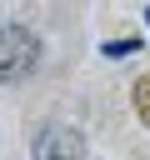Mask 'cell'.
<instances>
[{
    "instance_id": "1",
    "label": "cell",
    "mask_w": 150,
    "mask_h": 160,
    "mask_svg": "<svg viewBox=\"0 0 150 160\" xmlns=\"http://www.w3.org/2000/svg\"><path fill=\"white\" fill-rule=\"evenodd\" d=\"M40 65V40L25 25H0V80L15 85Z\"/></svg>"
},
{
    "instance_id": "2",
    "label": "cell",
    "mask_w": 150,
    "mask_h": 160,
    "mask_svg": "<svg viewBox=\"0 0 150 160\" xmlns=\"http://www.w3.org/2000/svg\"><path fill=\"white\" fill-rule=\"evenodd\" d=\"M30 160H85V135L75 125H45L30 145Z\"/></svg>"
},
{
    "instance_id": "3",
    "label": "cell",
    "mask_w": 150,
    "mask_h": 160,
    "mask_svg": "<svg viewBox=\"0 0 150 160\" xmlns=\"http://www.w3.org/2000/svg\"><path fill=\"white\" fill-rule=\"evenodd\" d=\"M135 115L150 125V75H140V80H135Z\"/></svg>"
}]
</instances>
